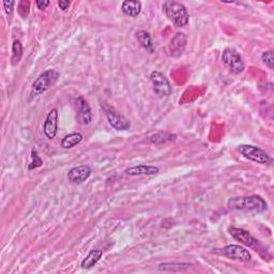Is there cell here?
Listing matches in <instances>:
<instances>
[{"label": "cell", "instance_id": "21", "mask_svg": "<svg viewBox=\"0 0 274 274\" xmlns=\"http://www.w3.org/2000/svg\"><path fill=\"white\" fill-rule=\"evenodd\" d=\"M176 140V135L168 134V133H157L150 137V143L153 144H163L166 142H171Z\"/></svg>", "mask_w": 274, "mask_h": 274}, {"label": "cell", "instance_id": "19", "mask_svg": "<svg viewBox=\"0 0 274 274\" xmlns=\"http://www.w3.org/2000/svg\"><path fill=\"white\" fill-rule=\"evenodd\" d=\"M192 263L188 262H173V263H161L159 264L160 271H184L185 269L190 268Z\"/></svg>", "mask_w": 274, "mask_h": 274}, {"label": "cell", "instance_id": "8", "mask_svg": "<svg viewBox=\"0 0 274 274\" xmlns=\"http://www.w3.org/2000/svg\"><path fill=\"white\" fill-rule=\"evenodd\" d=\"M222 254L227 258L236 261L247 262L252 259V255L248 252V249L237 244H229L223 247Z\"/></svg>", "mask_w": 274, "mask_h": 274}, {"label": "cell", "instance_id": "20", "mask_svg": "<svg viewBox=\"0 0 274 274\" xmlns=\"http://www.w3.org/2000/svg\"><path fill=\"white\" fill-rule=\"evenodd\" d=\"M22 57H23V45L19 40H15L12 44V56H11L12 66H18L22 60Z\"/></svg>", "mask_w": 274, "mask_h": 274}, {"label": "cell", "instance_id": "22", "mask_svg": "<svg viewBox=\"0 0 274 274\" xmlns=\"http://www.w3.org/2000/svg\"><path fill=\"white\" fill-rule=\"evenodd\" d=\"M30 12V3L26 2V0H22L18 4V13L20 14L21 18L26 19Z\"/></svg>", "mask_w": 274, "mask_h": 274}, {"label": "cell", "instance_id": "16", "mask_svg": "<svg viewBox=\"0 0 274 274\" xmlns=\"http://www.w3.org/2000/svg\"><path fill=\"white\" fill-rule=\"evenodd\" d=\"M103 252L101 249H92L88 255L85 257L82 261V268L83 269H91L92 267L99 262V260L102 258Z\"/></svg>", "mask_w": 274, "mask_h": 274}, {"label": "cell", "instance_id": "24", "mask_svg": "<svg viewBox=\"0 0 274 274\" xmlns=\"http://www.w3.org/2000/svg\"><path fill=\"white\" fill-rule=\"evenodd\" d=\"M261 60L262 62L267 66L269 69H273L274 68V55H273V51H265L261 54Z\"/></svg>", "mask_w": 274, "mask_h": 274}, {"label": "cell", "instance_id": "14", "mask_svg": "<svg viewBox=\"0 0 274 274\" xmlns=\"http://www.w3.org/2000/svg\"><path fill=\"white\" fill-rule=\"evenodd\" d=\"M160 172V168L158 166L153 165H136L128 167L125 169V174L128 176H152L157 175Z\"/></svg>", "mask_w": 274, "mask_h": 274}, {"label": "cell", "instance_id": "3", "mask_svg": "<svg viewBox=\"0 0 274 274\" xmlns=\"http://www.w3.org/2000/svg\"><path fill=\"white\" fill-rule=\"evenodd\" d=\"M59 72L54 69H50L44 71L43 73L40 74L37 79L32 83L31 90H30V99H35L37 96L41 95L45 91L53 87L56 82L58 80Z\"/></svg>", "mask_w": 274, "mask_h": 274}, {"label": "cell", "instance_id": "25", "mask_svg": "<svg viewBox=\"0 0 274 274\" xmlns=\"http://www.w3.org/2000/svg\"><path fill=\"white\" fill-rule=\"evenodd\" d=\"M15 2H4V9H5V12L6 14L9 16V18H11V16L13 15V12H14V6H15Z\"/></svg>", "mask_w": 274, "mask_h": 274}, {"label": "cell", "instance_id": "15", "mask_svg": "<svg viewBox=\"0 0 274 274\" xmlns=\"http://www.w3.org/2000/svg\"><path fill=\"white\" fill-rule=\"evenodd\" d=\"M121 11L128 18H137L142 12V4L137 0H125L122 3Z\"/></svg>", "mask_w": 274, "mask_h": 274}, {"label": "cell", "instance_id": "26", "mask_svg": "<svg viewBox=\"0 0 274 274\" xmlns=\"http://www.w3.org/2000/svg\"><path fill=\"white\" fill-rule=\"evenodd\" d=\"M51 3L48 2V0H38V2H36V6L39 10H44L47 8V6L50 5Z\"/></svg>", "mask_w": 274, "mask_h": 274}, {"label": "cell", "instance_id": "23", "mask_svg": "<svg viewBox=\"0 0 274 274\" xmlns=\"http://www.w3.org/2000/svg\"><path fill=\"white\" fill-rule=\"evenodd\" d=\"M42 164H43V161H42L41 158L39 157L38 152L36 150H32L31 151V162H30V164L28 166L29 171H32V169H36V168H38L40 166H42Z\"/></svg>", "mask_w": 274, "mask_h": 274}, {"label": "cell", "instance_id": "5", "mask_svg": "<svg viewBox=\"0 0 274 274\" xmlns=\"http://www.w3.org/2000/svg\"><path fill=\"white\" fill-rule=\"evenodd\" d=\"M101 106L103 108L104 114H105L108 123L117 131H126L130 128L131 123L128 120L118 112L114 107L107 105L106 103H102Z\"/></svg>", "mask_w": 274, "mask_h": 274}, {"label": "cell", "instance_id": "12", "mask_svg": "<svg viewBox=\"0 0 274 274\" xmlns=\"http://www.w3.org/2000/svg\"><path fill=\"white\" fill-rule=\"evenodd\" d=\"M188 38L183 32H177L169 44V54L175 58H179L187 47Z\"/></svg>", "mask_w": 274, "mask_h": 274}, {"label": "cell", "instance_id": "10", "mask_svg": "<svg viewBox=\"0 0 274 274\" xmlns=\"http://www.w3.org/2000/svg\"><path fill=\"white\" fill-rule=\"evenodd\" d=\"M58 132V110L52 108L48 112L43 124V133L48 140H54Z\"/></svg>", "mask_w": 274, "mask_h": 274}, {"label": "cell", "instance_id": "7", "mask_svg": "<svg viewBox=\"0 0 274 274\" xmlns=\"http://www.w3.org/2000/svg\"><path fill=\"white\" fill-rule=\"evenodd\" d=\"M222 60L229 68L230 72L233 74L242 73L245 69V64L243 62L242 57H241L240 54L236 50H233V48H226V50L223 52Z\"/></svg>", "mask_w": 274, "mask_h": 274}, {"label": "cell", "instance_id": "17", "mask_svg": "<svg viewBox=\"0 0 274 274\" xmlns=\"http://www.w3.org/2000/svg\"><path fill=\"white\" fill-rule=\"evenodd\" d=\"M136 38H137V41L140 42V44L147 52H149L151 54L155 52V46H153L152 39H151V36H150V34L148 31H146V30L137 31L136 32Z\"/></svg>", "mask_w": 274, "mask_h": 274}, {"label": "cell", "instance_id": "13", "mask_svg": "<svg viewBox=\"0 0 274 274\" xmlns=\"http://www.w3.org/2000/svg\"><path fill=\"white\" fill-rule=\"evenodd\" d=\"M77 106H78V111H77L78 122L84 125L90 124L92 121L91 109H90L89 104H88V102L83 98V96H79V98L77 99Z\"/></svg>", "mask_w": 274, "mask_h": 274}, {"label": "cell", "instance_id": "11", "mask_svg": "<svg viewBox=\"0 0 274 274\" xmlns=\"http://www.w3.org/2000/svg\"><path fill=\"white\" fill-rule=\"evenodd\" d=\"M91 176V168L88 165H80L71 168L67 177L68 180L73 184H82L86 182Z\"/></svg>", "mask_w": 274, "mask_h": 274}, {"label": "cell", "instance_id": "6", "mask_svg": "<svg viewBox=\"0 0 274 274\" xmlns=\"http://www.w3.org/2000/svg\"><path fill=\"white\" fill-rule=\"evenodd\" d=\"M150 80L155 93L159 98H167L172 94L173 88L167 77L159 71H153L150 74Z\"/></svg>", "mask_w": 274, "mask_h": 274}, {"label": "cell", "instance_id": "1", "mask_svg": "<svg viewBox=\"0 0 274 274\" xmlns=\"http://www.w3.org/2000/svg\"><path fill=\"white\" fill-rule=\"evenodd\" d=\"M227 206L230 210L256 213H261L267 210L268 208L265 200L258 195L232 197L228 199Z\"/></svg>", "mask_w": 274, "mask_h": 274}, {"label": "cell", "instance_id": "2", "mask_svg": "<svg viewBox=\"0 0 274 274\" xmlns=\"http://www.w3.org/2000/svg\"><path fill=\"white\" fill-rule=\"evenodd\" d=\"M163 11L169 21H172L176 27H184L189 24V12L184 5L177 2H165L163 4Z\"/></svg>", "mask_w": 274, "mask_h": 274}, {"label": "cell", "instance_id": "4", "mask_svg": "<svg viewBox=\"0 0 274 274\" xmlns=\"http://www.w3.org/2000/svg\"><path fill=\"white\" fill-rule=\"evenodd\" d=\"M238 151L241 156L249 161H253L255 163L264 165L271 162V159L267 152L258 147L253 146V145H240Z\"/></svg>", "mask_w": 274, "mask_h": 274}, {"label": "cell", "instance_id": "18", "mask_svg": "<svg viewBox=\"0 0 274 274\" xmlns=\"http://www.w3.org/2000/svg\"><path fill=\"white\" fill-rule=\"evenodd\" d=\"M84 140L83 134L80 133H71L66 135L61 141V147L63 149H71L75 146H77L78 144H80Z\"/></svg>", "mask_w": 274, "mask_h": 274}, {"label": "cell", "instance_id": "9", "mask_svg": "<svg viewBox=\"0 0 274 274\" xmlns=\"http://www.w3.org/2000/svg\"><path fill=\"white\" fill-rule=\"evenodd\" d=\"M229 233L233 239L239 241L240 243L244 244L245 246L252 247L255 249V251H257V249L259 248L260 243L258 242V240H256L247 230L242 229V228H238V227H230Z\"/></svg>", "mask_w": 274, "mask_h": 274}, {"label": "cell", "instance_id": "27", "mask_svg": "<svg viewBox=\"0 0 274 274\" xmlns=\"http://www.w3.org/2000/svg\"><path fill=\"white\" fill-rule=\"evenodd\" d=\"M70 5H71V3L67 2V0H60V2H58V6L62 11H67L69 9Z\"/></svg>", "mask_w": 274, "mask_h": 274}]
</instances>
